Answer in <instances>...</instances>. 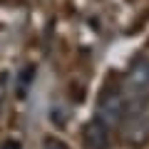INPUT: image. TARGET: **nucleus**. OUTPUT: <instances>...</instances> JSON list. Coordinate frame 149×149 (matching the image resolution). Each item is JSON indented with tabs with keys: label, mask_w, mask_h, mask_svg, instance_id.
<instances>
[{
	"label": "nucleus",
	"mask_w": 149,
	"mask_h": 149,
	"mask_svg": "<svg viewBox=\"0 0 149 149\" xmlns=\"http://www.w3.org/2000/svg\"><path fill=\"white\" fill-rule=\"evenodd\" d=\"M42 149H67V144H62L60 139H55V137H50V139H45V144H42Z\"/></svg>",
	"instance_id": "5"
},
{
	"label": "nucleus",
	"mask_w": 149,
	"mask_h": 149,
	"mask_svg": "<svg viewBox=\"0 0 149 149\" xmlns=\"http://www.w3.org/2000/svg\"><path fill=\"white\" fill-rule=\"evenodd\" d=\"M8 87H10V74H8V72H0V112H3V107H5Z\"/></svg>",
	"instance_id": "4"
},
{
	"label": "nucleus",
	"mask_w": 149,
	"mask_h": 149,
	"mask_svg": "<svg viewBox=\"0 0 149 149\" xmlns=\"http://www.w3.org/2000/svg\"><path fill=\"white\" fill-rule=\"evenodd\" d=\"M109 129L102 119H92L82 127V147L85 149H107L109 147Z\"/></svg>",
	"instance_id": "2"
},
{
	"label": "nucleus",
	"mask_w": 149,
	"mask_h": 149,
	"mask_svg": "<svg viewBox=\"0 0 149 149\" xmlns=\"http://www.w3.org/2000/svg\"><path fill=\"white\" fill-rule=\"evenodd\" d=\"M124 114V97L117 87H104L102 90V97L97 102V119L107 124V127H114V124L122 119Z\"/></svg>",
	"instance_id": "1"
},
{
	"label": "nucleus",
	"mask_w": 149,
	"mask_h": 149,
	"mask_svg": "<svg viewBox=\"0 0 149 149\" xmlns=\"http://www.w3.org/2000/svg\"><path fill=\"white\" fill-rule=\"evenodd\" d=\"M32 77H35V67H32V65L22 67V72H20V82H17V97H20V100H25V97H27V90H30Z\"/></svg>",
	"instance_id": "3"
},
{
	"label": "nucleus",
	"mask_w": 149,
	"mask_h": 149,
	"mask_svg": "<svg viewBox=\"0 0 149 149\" xmlns=\"http://www.w3.org/2000/svg\"><path fill=\"white\" fill-rule=\"evenodd\" d=\"M0 149H22L20 142H15V139H5V142L0 144Z\"/></svg>",
	"instance_id": "6"
}]
</instances>
